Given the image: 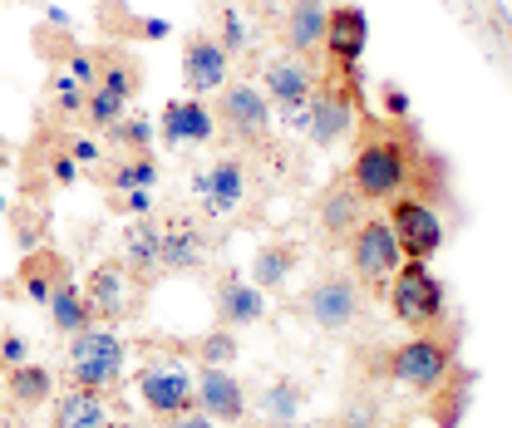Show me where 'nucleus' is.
<instances>
[{
    "instance_id": "f257e3e1",
    "label": "nucleus",
    "mask_w": 512,
    "mask_h": 428,
    "mask_svg": "<svg viewBox=\"0 0 512 428\" xmlns=\"http://www.w3.org/2000/svg\"><path fill=\"white\" fill-rule=\"evenodd\" d=\"M409 148L394 143V138H365L360 153H355V168H350V183L365 202H380V197H399L409 183Z\"/></svg>"
},
{
    "instance_id": "f03ea898",
    "label": "nucleus",
    "mask_w": 512,
    "mask_h": 428,
    "mask_svg": "<svg viewBox=\"0 0 512 428\" xmlns=\"http://www.w3.org/2000/svg\"><path fill=\"white\" fill-rule=\"evenodd\" d=\"M389 310L409 330H424L444 315V281L429 271V261H399L389 286Z\"/></svg>"
},
{
    "instance_id": "7ed1b4c3",
    "label": "nucleus",
    "mask_w": 512,
    "mask_h": 428,
    "mask_svg": "<svg viewBox=\"0 0 512 428\" xmlns=\"http://www.w3.org/2000/svg\"><path fill=\"white\" fill-rule=\"evenodd\" d=\"M64 365H69V379L79 389H109L124 374V340L99 330V325H89V330H79L69 340V360Z\"/></svg>"
},
{
    "instance_id": "20e7f679",
    "label": "nucleus",
    "mask_w": 512,
    "mask_h": 428,
    "mask_svg": "<svg viewBox=\"0 0 512 428\" xmlns=\"http://www.w3.org/2000/svg\"><path fill=\"white\" fill-rule=\"evenodd\" d=\"M389 227H394V237H399L404 261H429V256L444 251V237H448L444 217H439L424 197H399L394 212H389Z\"/></svg>"
},
{
    "instance_id": "39448f33",
    "label": "nucleus",
    "mask_w": 512,
    "mask_h": 428,
    "mask_svg": "<svg viewBox=\"0 0 512 428\" xmlns=\"http://www.w3.org/2000/svg\"><path fill=\"white\" fill-rule=\"evenodd\" d=\"M448 365H453V345L439 335H414L409 345H399L389 355V374L409 389H439Z\"/></svg>"
},
{
    "instance_id": "423d86ee",
    "label": "nucleus",
    "mask_w": 512,
    "mask_h": 428,
    "mask_svg": "<svg viewBox=\"0 0 512 428\" xmlns=\"http://www.w3.org/2000/svg\"><path fill=\"white\" fill-rule=\"evenodd\" d=\"M138 394H143V404L153 414L178 419V414H188L192 404H197V379L178 360H158V365H148L138 374Z\"/></svg>"
},
{
    "instance_id": "0eeeda50",
    "label": "nucleus",
    "mask_w": 512,
    "mask_h": 428,
    "mask_svg": "<svg viewBox=\"0 0 512 428\" xmlns=\"http://www.w3.org/2000/svg\"><path fill=\"white\" fill-rule=\"evenodd\" d=\"M350 261H355V271H360L365 281H384V276H394V271H399V261H404L394 227H389L384 217H365V222L350 232Z\"/></svg>"
},
{
    "instance_id": "6e6552de",
    "label": "nucleus",
    "mask_w": 512,
    "mask_h": 428,
    "mask_svg": "<svg viewBox=\"0 0 512 428\" xmlns=\"http://www.w3.org/2000/svg\"><path fill=\"white\" fill-rule=\"evenodd\" d=\"M217 119L232 138L242 143H261L271 133V104L256 84H222V104H217Z\"/></svg>"
},
{
    "instance_id": "1a4fd4ad",
    "label": "nucleus",
    "mask_w": 512,
    "mask_h": 428,
    "mask_svg": "<svg viewBox=\"0 0 512 428\" xmlns=\"http://www.w3.org/2000/svg\"><path fill=\"white\" fill-rule=\"evenodd\" d=\"M192 192H197L207 217H232L247 202V168L237 158H222V163H212L192 178Z\"/></svg>"
},
{
    "instance_id": "9d476101",
    "label": "nucleus",
    "mask_w": 512,
    "mask_h": 428,
    "mask_svg": "<svg viewBox=\"0 0 512 428\" xmlns=\"http://www.w3.org/2000/svg\"><path fill=\"white\" fill-rule=\"evenodd\" d=\"M306 315H311L316 330H350L355 315H360L355 281L350 276H325V281H316L311 296H306Z\"/></svg>"
},
{
    "instance_id": "9b49d317",
    "label": "nucleus",
    "mask_w": 512,
    "mask_h": 428,
    "mask_svg": "<svg viewBox=\"0 0 512 428\" xmlns=\"http://www.w3.org/2000/svg\"><path fill=\"white\" fill-rule=\"evenodd\" d=\"M365 45H370V15L360 5H335L325 15V55H330V64H340V69L360 64Z\"/></svg>"
},
{
    "instance_id": "f8f14e48",
    "label": "nucleus",
    "mask_w": 512,
    "mask_h": 428,
    "mask_svg": "<svg viewBox=\"0 0 512 428\" xmlns=\"http://www.w3.org/2000/svg\"><path fill=\"white\" fill-rule=\"evenodd\" d=\"M197 409L207 419H217V424H237L247 414V394L222 365H207L197 374Z\"/></svg>"
},
{
    "instance_id": "ddd939ff",
    "label": "nucleus",
    "mask_w": 512,
    "mask_h": 428,
    "mask_svg": "<svg viewBox=\"0 0 512 428\" xmlns=\"http://www.w3.org/2000/svg\"><path fill=\"white\" fill-rule=\"evenodd\" d=\"M355 128V104L345 89H311V138L320 148H335L345 133Z\"/></svg>"
},
{
    "instance_id": "4468645a",
    "label": "nucleus",
    "mask_w": 512,
    "mask_h": 428,
    "mask_svg": "<svg viewBox=\"0 0 512 428\" xmlns=\"http://www.w3.org/2000/svg\"><path fill=\"white\" fill-rule=\"evenodd\" d=\"M183 79H188L192 94H212L227 84V50L207 35H192L183 45Z\"/></svg>"
},
{
    "instance_id": "2eb2a0df",
    "label": "nucleus",
    "mask_w": 512,
    "mask_h": 428,
    "mask_svg": "<svg viewBox=\"0 0 512 428\" xmlns=\"http://www.w3.org/2000/svg\"><path fill=\"white\" fill-rule=\"evenodd\" d=\"M158 128H163V143L178 148V143H207V138L217 133V119H212V109L197 104V99H173V104L163 109Z\"/></svg>"
},
{
    "instance_id": "dca6fc26",
    "label": "nucleus",
    "mask_w": 512,
    "mask_h": 428,
    "mask_svg": "<svg viewBox=\"0 0 512 428\" xmlns=\"http://www.w3.org/2000/svg\"><path fill=\"white\" fill-rule=\"evenodd\" d=\"M84 301L94 315H104V320H119L128 310V271L119 261H99L94 271H89V291H84Z\"/></svg>"
},
{
    "instance_id": "f3484780",
    "label": "nucleus",
    "mask_w": 512,
    "mask_h": 428,
    "mask_svg": "<svg viewBox=\"0 0 512 428\" xmlns=\"http://www.w3.org/2000/svg\"><path fill=\"white\" fill-rule=\"evenodd\" d=\"M202 256H207V242H202L197 227H188V222L163 227V237H158V271H197Z\"/></svg>"
},
{
    "instance_id": "a211bd4d",
    "label": "nucleus",
    "mask_w": 512,
    "mask_h": 428,
    "mask_svg": "<svg viewBox=\"0 0 512 428\" xmlns=\"http://www.w3.org/2000/svg\"><path fill=\"white\" fill-rule=\"evenodd\" d=\"M365 222V197L355 192V183H335L320 197V227L330 237H350Z\"/></svg>"
},
{
    "instance_id": "6ab92c4d",
    "label": "nucleus",
    "mask_w": 512,
    "mask_h": 428,
    "mask_svg": "<svg viewBox=\"0 0 512 428\" xmlns=\"http://www.w3.org/2000/svg\"><path fill=\"white\" fill-rule=\"evenodd\" d=\"M217 315H222L227 325H256V320L266 315L261 286L242 281V276H227V281L217 286Z\"/></svg>"
},
{
    "instance_id": "aec40b11",
    "label": "nucleus",
    "mask_w": 512,
    "mask_h": 428,
    "mask_svg": "<svg viewBox=\"0 0 512 428\" xmlns=\"http://www.w3.org/2000/svg\"><path fill=\"white\" fill-rule=\"evenodd\" d=\"M325 0H296L286 15V45L296 55H311L316 45H325Z\"/></svg>"
},
{
    "instance_id": "412c9836",
    "label": "nucleus",
    "mask_w": 512,
    "mask_h": 428,
    "mask_svg": "<svg viewBox=\"0 0 512 428\" xmlns=\"http://www.w3.org/2000/svg\"><path fill=\"white\" fill-rule=\"evenodd\" d=\"M20 276H25V296H30L35 306H50V296H55V286L69 276V266H64V256H55V251H30V256L20 261Z\"/></svg>"
},
{
    "instance_id": "4be33fe9",
    "label": "nucleus",
    "mask_w": 512,
    "mask_h": 428,
    "mask_svg": "<svg viewBox=\"0 0 512 428\" xmlns=\"http://www.w3.org/2000/svg\"><path fill=\"white\" fill-rule=\"evenodd\" d=\"M55 428H109V404L99 389H69L55 409Z\"/></svg>"
},
{
    "instance_id": "5701e85b",
    "label": "nucleus",
    "mask_w": 512,
    "mask_h": 428,
    "mask_svg": "<svg viewBox=\"0 0 512 428\" xmlns=\"http://www.w3.org/2000/svg\"><path fill=\"white\" fill-rule=\"evenodd\" d=\"M311 89H316V74H311L306 64L276 60L271 69H266V94H271L276 104H306Z\"/></svg>"
},
{
    "instance_id": "b1692460",
    "label": "nucleus",
    "mask_w": 512,
    "mask_h": 428,
    "mask_svg": "<svg viewBox=\"0 0 512 428\" xmlns=\"http://www.w3.org/2000/svg\"><path fill=\"white\" fill-rule=\"evenodd\" d=\"M256 409H261L276 428H286V424H296V419H301L306 394H301V384H296V379H276L271 389H261V394H256Z\"/></svg>"
},
{
    "instance_id": "393cba45",
    "label": "nucleus",
    "mask_w": 512,
    "mask_h": 428,
    "mask_svg": "<svg viewBox=\"0 0 512 428\" xmlns=\"http://www.w3.org/2000/svg\"><path fill=\"white\" fill-rule=\"evenodd\" d=\"M158 237H163V227H153L148 217H138V222L128 227V232H124V261H128V271H138V276L158 271Z\"/></svg>"
},
{
    "instance_id": "a878e982",
    "label": "nucleus",
    "mask_w": 512,
    "mask_h": 428,
    "mask_svg": "<svg viewBox=\"0 0 512 428\" xmlns=\"http://www.w3.org/2000/svg\"><path fill=\"white\" fill-rule=\"evenodd\" d=\"M296 271V251L286 242H266V246H256V256H252V286H261V291H276L286 276Z\"/></svg>"
},
{
    "instance_id": "bb28decb",
    "label": "nucleus",
    "mask_w": 512,
    "mask_h": 428,
    "mask_svg": "<svg viewBox=\"0 0 512 428\" xmlns=\"http://www.w3.org/2000/svg\"><path fill=\"white\" fill-rule=\"evenodd\" d=\"M50 315H55V325H60L64 335H79V330H89V325H94V310H89V301L79 296V286H74V281H60V286H55V296H50Z\"/></svg>"
},
{
    "instance_id": "cd10ccee",
    "label": "nucleus",
    "mask_w": 512,
    "mask_h": 428,
    "mask_svg": "<svg viewBox=\"0 0 512 428\" xmlns=\"http://www.w3.org/2000/svg\"><path fill=\"white\" fill-rule=\"evenodd\" d=\"M55 394V374L50 369H40V365H15V374H10V399L15 404H25V409H35V404H45Z\"/></svg>"
},
{
    "instance_id": "c85d7f7f",
    "label": "nucleus",
    "mask_w": 512,
    "mask_h": 428,
    "mask_svg": "<svg viewBox=\"0 0 512 428\" xmlns=\"http://www.w3.org/2000/svg\"><path fill=\"white\" fill-rule=\"evenodd\" d=\"M99 84L114 89V94H124V99H133L138 94V69L128 64V55H99Z\"/></svg>"
},
{
    "instance_id": "c756f323",
    "label": "nucleus",
    "mask_w": 512,
    "mask_h": 428,
    "mask_svg": "<svg viewBox=\"0 0 512 428\" xmlns=\"http://www.w3.org/2000/svg\"><path fill=\"white\" fill-rule=\"evenodd\" d=\"M252 40H256V30L247 25V15H242L237 5H227V10H222V40H217V45H222L227 55H242V50H252Z\"/></svg>"
},
{
    "instance_id": "7c9ffc66",
    "label": "nucleus",
    "mask_w": 512,
    "mask_h": 428,
    "mask_svg": "<svg viewBox=\"0 0 512 428\" xmlns=\"http://www.w3.org/2000/svg\"><path fill=\"white\" fill-rule=\"evenodd\" d=\"M124 109H128L124 94H114V89H104V84L89 89V119L99 123V128H114V123L124 119Z\"/></svg>"
},
{
    "instance_id": "2f4dec72",
    "label": "nucleus",
    "mask_w": 512,
    "mask_h": 428,
    "mask_svg": "<svg viewBox=\"0 0 512 428\" xmlns=\"http://www.w3.org/2000/svg\"><path fill=\"white\" fill-rule=\"evenodd\" d=\"M197 355H202L207 365H232V360H237V340H232V330H212V335H202V340H197Z\"/></svg>"
},
{
    "instance_id": "473e14b6",
    "label": "nucleus",
    "mask_w": 512,
    "mask_h": 428,
    "mask_svg": "<svg viewBox=\"0 0 512 428\" xmlns=\"http://www.w3.org/2000/svg\"><path fill=\"white\" fill-rule=\"evenodd\" d=\"M153 178H158V168H153L148 158H138V163H119V168H114V187H119V192H133V187H153Z\"/></svg>"
},
{
    "instance_id": "72a5a7b5",
    "label": "nucleus",
    "mask_w": 512,
    "mask_h": 428,
    "mask_svg": "<svg viewBox=\"0 0 512 428\" xmlns=\"http://www.w3.org/2000/svg\"><path fill=\"white\" fill-rule=\"evenodd\" d=\"M79 89H84V84H79L69 69H64V74H55V99H60L64 114H79V109H84V94H79Z\"/></svg>"
},
{
    "instance_id": "f704fd0d",
    "label": "nucleus",
    "mask_w": 512,
    "mask_h": 428,
    "mask_svg": "<svg viewBox=\"0 0 512 428\" xmlns=\"http://www.w3.org/2000/svg\"><path fill=\"white\" fill-rule=\"evenodd\" d=\"M114 133H119L124 143H133V148H148V143H153V123L148 119H119Z\"/></svg>"
},
{
    "instance_id": "c9c22d12",
    "label": "nucleus",
    "mask_w": 512,
    "mask_h": 428,
    "mask_svg": "<svg viewBox=\"0 0 512 428\" xmlns=\"http://www.w3.org/2000/svg\"><path fill=\"white\" fill-rule=\"evenodd\" d=\"M380 419V404L375 399H360V404H350V414H345V428H370Z\"/></svg>"
},
{
    "instance_id": "e433bc0d",
    "label": "nucleus",
    "mask_w": 512,
    "mask_h": 428,
    "mask_svg": "<svg viewBox=\"0 0 512 428\" xmlns=\"http://www.w3.org/2000/svg\"><path fill=\"white\" fill-rule=\"evenodd\" d=\"M69 74L94 89V84H99V60H94V55H69Z\"/></svg>"
},
{
    "instance_id": "4c0bfd02",
    "label": "nucleus",
    "mask_w": 512,
    "mask_h": 428,
    "mask_svg": "<svg viewBox=\"0 0 512 428\" xmlns=\"http://www.w3.org/2000/svg\"><path fill=\"white\" fill-rule=\"evenodd\" d=\"M119 207L133 212V217H148L153 212V197H148V187H133V192H119Z\"/></svg>"
},
{
    "instance_id": "58836bf2",
    "label": "nucleus",
    "mask_w": 512,
    "mask_h": 428,
    "mask_svg": "<svg viewBox=\"0 0 512 428\" xmlns=\"http://www.w3.org/2000/svg\"><path fill=\"white\" fill-rule=\"evenodd\" d=\"M25 355H30V345H25V340H20V335H5V340H0V365H25Z\"/></svg>"
},
{
    "instance_id": "ea45409f",
    "label": "nucleus",
    "mask_w": 512,
    "mask_h": 428,
    "mask_svg": "<svg viewBox=\"0 0 512 428\" xmlns=\"http://www.w3.org/2000/svg\"><path fill=\"white\" fill-rule=\"evenodd\" d=\"M384 109H389V119H404V114H409V99H404V89H384Z\"/></svg>"
},
{
    "instance_id": "a19ab883",
    "label": "nucleus",
    "mask_w": 512,
    "mask_h": 428,
    "mask_svg": "<svg viewBox=\"0 0 512 428\" xmlns=\"http://www.w3.org/2000/svg\"><path fill=\"white\" fill-rule=\"evenodd\" d=\"M50 173H55V183H74V178H79V163H74V158H55V163H50Z\"/></svg>"
},
{
    "instance_id": "79ce46f5",
    "label": "nucleus",
    "mask_w": 512,
    "mask_h": 428,
    "mask_svg": "<svg viewBox=\"0 0 512 428\" xmlns=\"http://www.w3.org/2000/svg\"><path fill=\"white\" fill-rule=\"evenodd\" d=\"M69 158H74V163H99V148H94L89 138H74V148H69Z\"/></svg>"
},
{
    "instance_id": "37998d69",
    "label": "nucleus",
    "mask_w": 512,
    "mask_h": 428,
    "mask_svg": "<svg viewBox=\"0 0 512 428\" xmlns=\"http://www.w3.org/2000/svg\"><path fill=\"white\" fill-rule=\"evenodd\" d=\"M173 428H217V419H207V414H178Z\"/></svg>"
},
{
    "instance_id": "c03bdc74",
    "label": "nucleus",
    "mask_w": 512,
    "mask_h": 428,
    "mask_svg": "<svg viewBox=\"0 0 512 428\" xmlns=\"http://www.w3.org/2000/svg\"><path fill=\"white\" fill-rule=\"evenodd\" d=\"M138 35H148V40H163V35H168V20H138Z\"/></svg>"
},
{
    "instance_id": "a18cd8bd",
    "label": "nucleus",
    "mask_w": 512,
    "mask_h": 428,
    "mask_svg": "<svg viewBox=\"0 0 512 428\" xmlns=\"http://www.w3.org/2000/svg\"><path fill=\"white\" fill-rule=\"evenodd\" d=\"M0 212H5V197H0Z\"/></svg>"
},
{
    "instance_id": "49530a36",
    "label": "nucleus",
    "mask_w": 512,
    "mask_h": 428,
    "mask_svg": "<svg viewBox=\"0 0 512 428\" xmlns=\"http://www.w3.org/2000/svg\"><path fill=\"white\" fill-rule=\"evenodd\" d=\"M0 168H5V153H0Z\"/></svg>"
}]
</instances>
